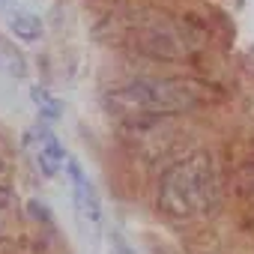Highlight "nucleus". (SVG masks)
<instances>
[{
    "label": "nucleus",
    "mask_w": 254,
    "mask_h": 254,
    "mask_svg": "<svg viewBox=\"0 0 254 254\" xmlns=\"http://www.w3.org/2000/svg\"><path fill=\"white\" fill-rule=\"evenodd\" d=\"M215 194H218L215 165L206 153H191L174 162L159 180V209L177 221L209 212Z\"/></svg>",
    "instance_id": "nucleus-1"
},
{
    "label": "nucleus",
    "mask_w": 254,
    "mask_h": 254,
    "mask_svg": "<svg viewBox=\"0 0 254 254\" xmlns=\"http://www.w3.org/2000/svg\"><path fill=\"white\" fill-rule=\"evenodd\" d=\"M203 87L189 81V78H138L132 84H123L108 93V108L129 114V117H144V114H177L200 105Z\"/></svg>",
    "instance_id": "nucleus-2"
},
{
    "label": "nucleus",
    "mask_w": 254,
    "mask_h": 254,
    "mask_svg": "<svg viewBox=\"0 0 254 254\" xmlns=\"http://www.w3.org/2000/svg\"><path fill=\"white\" fill-rule=\"evenodd\" d=\"M66 171H69V180H72V200H75V218H78V227L87 239H99V230H102V200H99V191L93 189L90 177L81 171V165L75 159L66 162Z\"/></svg>",
    "instance_id": "nucleus-3"
},
{
    "label": "nucleus",
    "mask_w": 254,
    "mask_h": 254,
    "mask_svg": "<svg viewBox=\"0 0 254 254\" xmlns=\"http://www.w3.org/2000/svg\"><path fill=\"white\" fill-rule=\"evenodd\" d=\"M24 150H27L30 162L36 165V171H42L45 177L60 174V171L66 168V162H69V159H66V150H63L60 141H57V135L48 129L45 123L27 129V135H24Z\"/></svg>",
    "instance_id": "nucleus-4"
},
{
    "label": "nucleus",
    "mask_w": 254,
    "mask_h": 254,
    "mask_svg": "<svg viewBox=\"0 0 254 254\" xmlns=\"http://www.w3.org/2000/svg\"><path fill=\"white\" fill-rule=\"evenodd\" d=\"M138 45L156 57H183L189 54V33L171 21H159L138 36Z\"/></svg>",
    "instance_id": "nucleus-5"
},
{
    "label": "nucleus",
    "mask_w": 254,
    "mask_h": 254,
    "mask_svg": "<svg viewBox=\"0 0 254 254\" xmlns=\"http://www.w3.org/2000/svg\"><path fill=\"white\" fill-rule=\"evenodd\" d=\"M0 72H6L12 78H24L27 75V60L18 51L15 42H9L6 36H0Z\"/></svg>",
    "instance_id": "nucleus-6"
},
{
    "label": "nucleus",
    "mask_w": 254,
    "mask_h": 254,
    "mask_svg": "<svg viewBox=\"0 0 254 254\" xmlns=\"http://www.w3.org/2000/svg\"><path fill=\"white\" fill-rule=\"evenodd\" d=\"M9 30L21 39V42H36L42 36V21L33 15V12H24V9H15L9 15Z\"/></svg>",
    "instance_id": "nucleus-7"
},
{
    "label": "nucleus",
    "mask_w": 254,
    "mask_h": 254,
    "mask_svg": "<svg viewBox=\"0 0 254 254\" xmlns=\"http://www.w3.org/2000/svg\"><path fill=\"white\" fill-rule=\"evenodd\" d=\"M30 99H33V105L39 108V114L48 117V120H57L60 111H63L60 99H54V96H51L48 90H42V87H33V90H30Z\"/></svg>",
    "instance_id": "nucleus-8"
},
{
    "label": "nucleus",
    "mask_w": 254,
    "mask_h": 254,
    "mask_svg": "<svg viewBox=\"0 0 254 254\" xmlns=\"http://www.w3.org/2000/svg\"><path fill=\"white\" fill-rule=\"evenodd\" d=\"M12 209H15V197H12V191L0 186V224H3V221L12 215Z\"/></svg>",
    "instance_id": "nucleus-9"
},
{
    "label": "nucleus",
    "mask_w": 254,
    "mask_h": 254,
    "mask_svg": "<svg viewBox=\"0 0 254 254\" xmlns=\"http://www.w3.org/2000/svg\"><path fill=\"white\" fill-rule=\"evenodd\" d=\"M114 254H135V251L126 245V242H117V245H114Z\"/></svg>",
    "instance_id": "nucleus-10"
}]
</instances>
